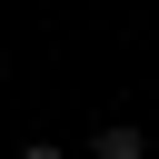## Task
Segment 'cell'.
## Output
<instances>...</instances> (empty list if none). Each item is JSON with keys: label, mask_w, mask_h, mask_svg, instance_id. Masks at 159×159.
I'll use <instances>...</instances> for the list:
<instances>
[{"label": "cell", "mask_w": 159, "mask_h": 159, "mask_svg": "<svg viewBox=\"0 0 159 159\" xmlns=\"http://www.w3.org/2000/svg\"><path fill=\"white\" fill-rule=\"evenodd\" d=\"M89 159H149V139H139V129H129V119H109V129H99V139H89Z\"/></svg>", "instance_id": "1"}, {"label": "cell", "mask_w": 159, "mask_h": 159, "mask_svg": "<svg viewBox=\"0 0 159 159\" xmlns=\"http://www.w3.org/2000/svg\"><path fill=\"white\" fill-rule=\"evenodd\" d=\"M20 159H70V149H50V139H30V149H20Z\"/></svg>", "instance_id": "2"}]
</instances>
